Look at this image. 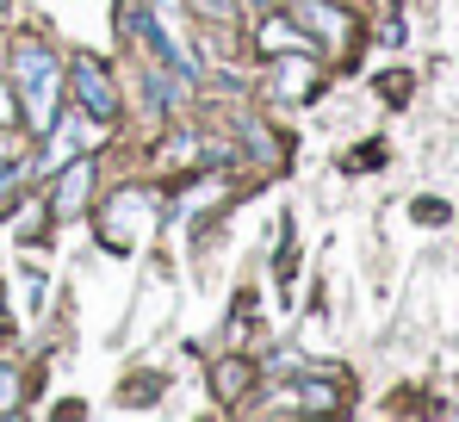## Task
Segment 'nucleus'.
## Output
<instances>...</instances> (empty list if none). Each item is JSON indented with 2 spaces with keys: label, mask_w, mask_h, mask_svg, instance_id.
Returning <instances> with one entry per match:
<instances>
[{
  "label": "nucleus",
  "mask_w": 459,
  "mask_h": 422,
  "mask_svg": "<svg viewBox=\"0 0 459 422\" xmlns=\"http://www.w3.org/2000/svg\"><path fill=\"white\" fill-rule=\"evenodd\" d=\"M13 75L25 87V112L38 131H56V57L44 44H19L13 50Z\"/></svg>",
  "instance_id": "1"
},
{
  "label": "nucleus",
  "mask_w": 459,
  "mask_h": 422,
  "mask_svg": "<svg viewBox=\"0 0 459 422\" xmlns=\"http://www.w3.org/2000/svg\"><path fill=\"white\" fill-rule=\"evenodd\" d=\"M75 93H81V106H87L93 119H112V106H118V100H112V75L100 69L93 57H75Z\"/></svg>",
  "instance_id": "2"
},
{
  "label": "nucleus",
  "mask_w": 459,
  "mask_h": 422,
  "mask_svg": "<svg viewBox=\"0 0 459 422\" xmlns=\"http://www.w3.org/2000/svg\"><path fill=\"white\" fill-rule=\"evenodd\" d=\"M87 180H93V168H87V162H75V168L63 174V187H56V211H63V217L87 206Z\"/></svg>",
  "instance_id": "3"
},
{
  "label": "nucleus",
  "mask_w": 459,
  "mask_h": 422,
  "mask_svg": "<svg viewBox=\"0 0 459 422\" xmlns=\"http://www.w3.org/2000/svg\"><path fill=\"white\" fill-rule=\"evenodd\" d=\"M242 385H248V360H224V366H218V398H242Z\"/></svg>",
  "instance_id": "4"
},
{
  "label": "nucleus",
  "mask_w": 459,
  "mask_h": 422,
  "mask_svg": "<svg viewBox=\"0 0 459 422\" xmlns=\"http://www.w3.org/2000/svg\"><path fill=\"white\" fill-rule=\"evenodd\" d=\"M299 25H316V31H329V38H342V19H335L329 6H316V0H299Z\"/></svg>",
  "instance_id": "5"
},
{
  "label": "nucleus",
  "mask_w": 459,
  "mask_h": 422,
  "mask_svg": "<svg viewBox=\"0 0 459 422\" xmlns=\"http://www.w3.org/2000/svg\"><path fill=\"white\" fill-rule=\"evenodd\" d=\"M13 391H19V385H13V373H0V410L13 404Z\"/></svg>",
  "instance_id": "6"
},
{
  "label": "nucleus",
  "mask_w": 459,
  "mask_h": 422,
  "mask_svg": "<svg viewBox=\"0 0 459 422\" xmlns=\"http://www.w3.org/2000/svg\"><path fill=\"white\" fill-rule=\"evenodd\" d=\"M6 155H13V149H6V143H0V162H6Z\"/></svg>",
  "instance_id": "7"
},
{
  "label": "nucleus",
  "mask_w": 459,
  "mask_h": 422,
  "mask_svg": "<svg viewBox=\"0 0 459 422\" xmlns=\"http://www.w3.org/2000/svg\"><path fill=\"white\" fill-rule=\"evenodd\" d=\"M0 6H6V0H0Z\"/></svg>",
  "instance_id": "8"
}]
</instances>
